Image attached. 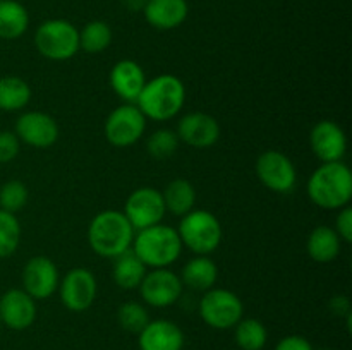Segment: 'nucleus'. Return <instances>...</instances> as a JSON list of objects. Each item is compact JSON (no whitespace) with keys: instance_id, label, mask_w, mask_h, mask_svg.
<instances>
[{"instance_id":"1","label":"nucleus","mask_w":352,"mask_h":350,"mask_svg":"<svg viewBox=\"0 0 352 350\" xmlns=\"http://www.w3.org/2000/svg\"><path fill=\"white\" fill-rule=\"evenodd\" d=\"M306 191L318 208L340 209L349 206L352 199L351 168L342 161L322 163L309 177Z\"/></svg>"},{"instance_id":"2","label":"nucleus","mask_w":352,"mask_h":350,"mask_svg":"<svg viewBox=\"0 0 352 350\" xmlns=\"http://www.w3.org/2000/svg\"><path fill=\"white\" fill-rule=\"evenodd\" d=\"M186 103V86L177 75L160 74L144 84L136 106L146 119L165 122L177 115Z\"/></svg>"},{"instance_id":"3","label":"nucleus","mask_w":352,"mask_h":350,"mask_svg":"<svg viewBox=\"0 0 352 350\" xmlns=\"http://www.w3.org/2000/svg\"><path fill=\"white\" fill-rule=\"evenodd\" d=\"M136 230L122 211L105 209L91 220L88 226V244L98 256L117 257L131 249Z\"/></svg>"},{"instance_id":"4","label":"nucleus","mask_w":352,"mask_h":350,"mask_svg":"<svg viewBox=\"0 0 352 350\" xmlns=\"http://www.w3.org/2000/svg\"><path fill=\"white\" fill-rule=\"evenodd\" d=\"M182 242L177 230L158 223L148 229L138 230L131 249L143 261L146 268H168L179 259L182 253Z\"/></svg>"},{"instance_id":"5","label":"nucleus","mask_w":352,"mask_h":350,"mask_svg":"<svg viewBox=\"0 0 352 350\" xmlns=\"http://www.w3.org/2000/svg\"><path fill=\"white\" fill-rule=\"evenodd\" d=\"M182 246L198 256H208L222 242V225L208 209H191L177 229Z\"/></svg>"},{"instance_id":"6","label":"nucleus","mask_w":352,"mask_h":350,"mask_svg":"<svg viewBox=\"0 0 352 350\" xmlns=\"http://www.w3.org/2000/svg\"><path fill=\"white\" fill-rule=\"evenodd\" d=\"M34 47L50 60H69L79 51V31L65 19H48L38 26Z\"/></svg>"},{"instance_id":"7","label":"nucleus","mask_w":352,"mask_h":350,"mask_svg":"<svg viewBox=\"0 0 352 350\" xmlns=\"http://www.w3.org/2000/svg\"><path fill=\"white\" fill-rule=\"evenodd\" d=\"M244 304L227 288H210L199 301V316L213 329L234 328L243 319Z\"/></svg>"},{"instance_id":"8","label":"nucleus","mask_w":352,"mask_h":350,"mask_svg":"<svg viewBox=\"0 0 352 350\" xmlns=\"http://www.w3.org/2000/svg\"><path fill=\"white\" fill-rule=\"evenodd\" d=\"M146 130V117L134 103L117 106L105 120V137L112 146L127 148L136 144Z\"/></svg>"},{"instance_id":"9","label":"nucleus","mask_w":352,"mask_h":350,"mask_svg":"<svg viewBox=\"0 0 352 350\" xmlns=\"http://www.w3.org/2000/svg\"><path fill=\"white\" fill-rule=\"evenodd\" d=\"M256 175L261 184L278 194L292 192L298 180V172L287 154L277 150H268L258 156Z\"/></svg>"},{"instance_id":"10","label":"nucleus","mask_w":352,"mask_h":350,"mask_svg":"<svg viewBox=\"0 0 352 350\" xmlns=\"http://www.w3.org/2000/svg\"><path fill=\"white\" fill-rule=\"evenodd\" d=\"M122 213L138 232L162 223L167 209H165L164 196L158 189L140 187L131 192Z\"/></svg>"},{"instance_id":"11","label":"nucleus","mask_w":352,"mask_h":350,"mask_svg":"<svg viewBox=\"0 0 352 350\" xmlns=\"http://www.w3.org/2000/svg\"><path fill=\"white\" fill-rule=\"evenodd\" d=\"M58 294L65 309L82 312L93 305L96 299V278L88 268H72L58 281Z\"/></svg>"},{"instance_id":"12","label":"nucleus","mask_w":352,"mask_h":350,"mask_svg":"<svg viewBox=\"0 0 352 350\" xmlns=\"http://www.w3.org/2000/svg\"><path fill=\"white\" fill-rule=\"evenodd\" d=\"M141 299L151 307H168L182 295L181 277L168 268H153L146 271L140 287Z\"/></svg>"},{"instance_id":"13","label":"nucleus","mask_w":352,"mask_h":350,"mask_svg":"<svg viewBox=\"0 0 352 350\" xmlns=\"http://www.w3.org/2000/svg\"><path fill=\"white\" fill-rule=\"evenodd\" d=\"M58 270L54 261L47 256H34L23 270V290L34 301H45L58 288Z\"/></svg>"},{"instance_id":"14","label":"nucleus","mask_w":352,"mask_h":350,"mask_svg":"<svg viewBox=\"0 0 352 350\" xmlns=\"http://www.w3.org/2000/svg\"><path fill=\"white\" fill-rule=\"evenodd\" d=\"M14 132L21 143L40 150L54 146L58 139L57 122L45 112H24L16 120Z\"/></svg>"},{"instance_id":"15","label":"nucleus","mask_w":352,"mask_h":350,"mask_svg":"<svg viewBox=\"0 0 352 350\" xmlns=\"http://www.w3.org/2000/svg\"><path fill=\"white\" fill-rule=\"evenodd\" d=\"M36 301L23 288H10L0 297V321L9 329H28L36 321Z\"/></svg>"},{"instance_id":"16","label":"nucleus","mask_w":352,"mask_h":350,"mask_svg":"<svg viewBox=\"0 0 352 350\" xmlns=\"http://www.w3.org/2000/svg\"><path fill=\"white\" fill-rule=\"evenodd\" d=\"M309 144L322 163L342 161L347 151V137L342 127L333 120H320L309 132Z\"/></svg>"},{"instance_id":"17","label":"nucleus","mask_w":352,"mask_h":350,"mask_svg":"<svg viewBox=\"0 0 352 350\" xmlns=\"http://www.w3.org/2000/svg\"><path fill=\"white\" fill-rule=\"evenodd\" d=\"M179 141L196 150L212 148L220 139V126L215 117L205 112H191L182 117L177 124Z\"/></svg>"},{"instance_id":"18","label":"nucleus","mask_w":352,"mask_h":350,"mask_svg":"<svg viewBox=\"0 0 352 350\" xmlns=\"http://www.w3.org/2000/svg\"><path fill=\"white\" fill-rule=\"evenodd\" d=\"M184 342L182 329L168 319H150V323L138 333L140 350H182Z\"/></svg>"},{"instance_id":"19","label":"nucleus","mask_w":352,"mask_h":350,"mask_svg":"<svg viewBox=\"0 0 352 350\" xmlns=\"http://www.w3.org/2000/svg\"><path fill=\"white\" fill-rule=\"evenodd\" d=\"M146 84L143 67L131 58L119 60L110 71V88L127 103H136L138 96Z\"/></svg>"},{"instance_id":"20","label":"nucleus","mask_w":352,"mask_h":350,"mask_svg":"<svg viewBox=\"0 0 352 350\" xmlns=\"http://www.w3.org/2000/svg\"><path fill=\"white\" fill-rule=\"evenodd\" d=\"M144 17L153 27L162 31L179 27L189 14L188 0H146Z\"/></svg>"},{"instance_id":"21","label":"nucleus","mask_w":352,"mask_h":350,"mask_svg":"<svg viewBox=\"0 0 352 350\" xmlns=\"http://www.w3.org/2000/svg\"><path fill=\"white\" fill-rule=\"evenodd\" d=\"M217 278H219V266L208 256L192 257L181 271L182 285L196 292H206L213 288Z\"/></svg>"},{"instance_id":"22","label":"nucleus","mask_w":352,"mask_h":350,"mask_svg":"<svg viewBox=\"0 0 352 350\" xmlns=\"http://www.w3.org/2000/svg\"><path fill=\"white\" fill-rule=\"evenodd\" d=\"M342 240L337 235L332 226L320 225L309 233L308 242H306V250L308 256L316 263H332L339 257Z\"/></svg>"},{"instance_id":"23","label":"nucleus","mask_w":352,"mask_h":350,"mask_svg":"<svg viewBox=\"0 0 352 350\" xmlns=\"http://www.w3.org/2000/svg\"><path fill=\"white\" fill-rule=\"evenodd\" d=\"M148 268L144 266L143 261L134 254L133 249H127L126 253L113 257V281L124 290H134L141 285Z\"/></svg>"},{"instance_id":"24","label":"nucleus","mask_w":352,"mask_h":350,"mask_svg":"<svg viewBox=\"0 0 352 350\" xmlns=\"http://www.w3.org/2000/svg\"><path fill=\"white\" fill-rule=\"evenodd\" d=\"M30 26V14L17 0L0 2V40H17Z\"/></svg>"},{"instance_id":"25","label":"nucleus","mask_w":352,"mask_h":350,"mask_svg":"<svg viewBox=\"0 0 352 350\" xmlns=\"http://www.w3.org/2000/svg\"><path fill=\"white\" fill-rule=\"evenodd\" d=\"M162 196H164L165 209L175 216L188 215L195 208L196 189L186 178H174L168 182Z\"/></svg>"},{"instance_id":"26","label":"nucleus","mask_w":352,"mask_h":350,"mask_svg":"<svg viewBox=\"0 0 352 350\" xmlns=\"http://www.w3.org/2000/svg\"><path fill=\"white\" fill-rule=\"evenodd\" d=\"M31 100V88L24 79L17 75L0 78V110L17 112L23 110Z\"/></svg>"},{"instance_id":"27","label":"nucleus","mask_w":352,"mask_h":350,"mask_svg":"<svg viewBox=\"0 0 352 350\" xmlns=\"http://www.w3.org/2000/svg\"><path fill=\"white\" fill-rule=\"evenodd\" d=\"M234 340L241 350H263L267 345L268 331L258 319L243 318L234 326Z\"/></svg>"},{"instance_id":"28","label":"nucleus","mask_w":352,"mask_h":350,"mask_svg":"<svg viewBox=\"0 0 352 350\" xmlns=\"http://www.w3.org/2000/svg\"><path fill=\"white\" fill-rule=\"evenodd\" d=\"M112 43V30L105 21H91L79 31V50L102 54Z\"/></svg>"},{"instance_id":"29","label":"nucleus","mask_w":352,"mask_h":350,"mask_svg":"<svg viewBox=\"0 0 352 350\" xmlns=\"http://www.w3.org/2000/svg\"><path fill=\"white\" fill-rule=\"evenodd\" d=\"M21 242V223L14 213L0 209V259L12 256Z\"/></svg>"},{"instance_id":"30","label":"nucleus","mask_w":352,"mask_h":350,"mask_svg":"<svg viewBox=\"0 0 352 350\" xmlns=\"http://www.w3.org/2000/svg\"><path fill=\"white\" fill-rule=\"evenodd\" d=\"M117 321L127 333H140L150 323V314L143 304L136 301H127L117 309Z\"/></svg>"},{"instance_id":"31","label":"nucleus","mask_w":352,"mask_h":350,"mask_svg":"<svg viewBox=\"0 0 352 350\" xmlns=\"http://www.w3.org/2000/svg\"><path fill=\"white\" fill-rule=\"evenodd\" d=\"M179 137L175 130L158 129L146 139V150L157 160H167L177 151Z\"/></svg>"},{"instance_id":"32","label":"nucleus","mask_w":352,"mask_h":350,"mask_svg":"<svg viewBox=\"0 0 352 350\" xmlns=\"http://www.w3.org/2000/svg\"><path fill=\"white\" fill-rule=\"evenodd\" d=\"M28 198V187L24 182L21 180H9L0 187V209L9 211L16 215L17 211L26 206Z\"/></svg>"},{"instance_id":"33","label":"nucleus","mask_w":352,"mask_h":350,"mask_svg":"<svg viewBox=\"0 0 352 350\" xmlns=\"http://www.w3.org/2000/svg\"><path fill=\"white\" fill-rule=\"evenodd\" d=\"M21 141L16 132L2 130L0 132V163H9L19 154Z\"/></svg>"},{"instance_id":"34","label":"nucleus","mask_w":352,"mask_h":350,"mask_svg":"<svg viewBox=\"0 0 352 350\" xmlns=\"http://www.w3.org/2000/svg\"><path fill=\"white\" fill-rule=\"evenodd\" d=\"M337 235L340 237L342 242H352V208L351 206H344L339 209V215L336 220Z\"/></svg>"},{"instance_id":"35","label":"nucleus","mask_w":352,"mask_h":350,"mask_svg":"<svg viewBox=\"0 0 352 350\" xmlns=\"http://www.w3.org/2000/svg\"><path fill=\"white\" fill-rule=\"evenodd\" d=\"M275 350H315L311 342L301 335H289L284 336L280 342L275 345Z\"/></svg>"},{"instance_id":"36","label":"nucleus","mask_w":352,"mask_h":350,"mask_svg":"<svg viewBox=\"0 0 352 350\" xmlns=\"http://www.w3.org/2000/svg\"><path fill=\"white\" fill-rule=\"evenodd\" d=\"M0 328H2V321H0Z\"/></svg>"},{"instance_id":"37","label":"nucleus","mask_w":352,"mask_h":350,"mask_svg":"<svg viewBox=\"0 0 352 350\" xmlns=\"http://www.w3.org/2000/svg\"><path fill=\"white\" fill-rule=\"evenodd\" d=\"M0 2H2V0H0Z\"/></svg>"}]
</instances>
